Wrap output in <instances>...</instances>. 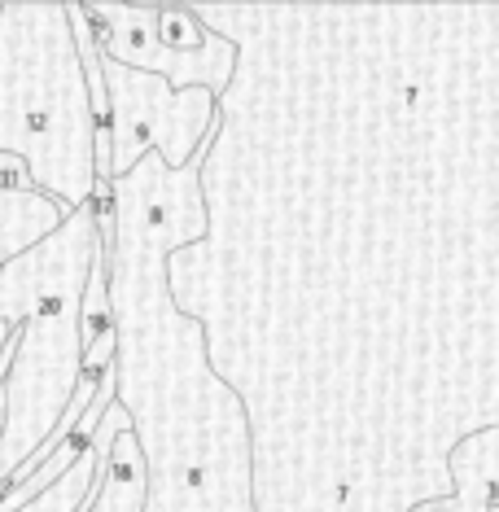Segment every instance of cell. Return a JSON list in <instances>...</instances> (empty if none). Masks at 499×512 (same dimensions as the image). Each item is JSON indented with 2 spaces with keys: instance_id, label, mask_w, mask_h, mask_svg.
Returning <instances> with one entry per match:
<instances>
[{
  "instance_id": "cell-9",
  "label": "cell",
  "mask_w": 499,
  "mask_h": 512,
  "mask_svg": "<svg viewBox=\"0 0 499 512\" xmlns=\"http://www.w3.org/2000/svg\"><path fill=\"white\" fill-rule=\"evenodd\" d=\"M18 337V329H9V324H0V355H5V346Z\"/></svg>"
},
{
  "instance_id": "cell-4",
  "label": "cell",
  "mask_w": 499,
  "mask_h": 512,
  "mask_svg": "<svg viewBox=\"0 0 499 512\" xmlns=\"http://www.w3.org/2000/svg\"><path fill=\"white\" fill-rule=\"evenodd\" d=\"M110 101V180L127 176L145 154H158L167 171H180L219 127L215 92L184 88L171 92L158 75L127 71L101 57Z\"/></svg>"
},
{
  "instance_id": "cell-6",
  "label": "cell",
  "mask_w": 499,
  "mask_h": 512,
  "mask_svg": "<svg viewBox=\"0 0 499 512\" xmlns=\"http://www.w3.org/2000/svg\"><path fill=\"white\" fill-rule=\"evenodd\" d=\"M495 460H499V425L473 429L447 451L451 495L438 504H421L425 512H495Z\"/></svg>"
},
{
  "instance_id": "cell-10",
  "label": "cell",
  "mask_w": 499,
  "mask_h": 512,
  "mask_svg": "<svg viewBox=\"0 0 499 512\" xmlns=\"http://www.w3.org/2000/svg\"><path fill=\"white\" fill-rule=\"evenodd\" d=\"M412 512H425V508H412Z\"/></svg>"
},
{
  "instance_id": "cell-3",
  "label": "cell",
  "mask_w": 499,
  "mask_h": 512,
  "mask_svg": "<svg viewBox=\"0 0 499 512\" xmlns=\"http://www.w3.org/2000/svg\"><path fill=\"white\" fill-rule=\"evenodd\" d=\"M0 154L66 215L97 189L92 106L66 5H0Z\"/></svg>"
},
{
  "instance_id": "cell-8",
  "label": "cell",
  "mask_w": 499,
  "mask_h": 512,
  "mask_svg": "<svg viewBox=\"0 0 499 512\" xmlns=\"http://www.w3.org/2000/svg\"><path fill=\"white\" fill-rule=\"evenodd\" d=\"M66 219L57 202L44 193H5L0 189V263H9L14 254L31 250Z\"/></svg>"
},
{
  "instance_id": "cell-1",
  "label": "cell",
  "mask_w": 499,
  "mask_h": 512,
  "mask_svg": "<svg viewBox=\"0 0 499 512\" xmlns=\"http://www.w3.org/2000/svg\"><path fill=\"white\" fill-rule=\"evenodd\" d=\"M215 136L180 171L145 154L110 180L114 403L145 460L141 512H254L246 407L206 364L202 324L167 294V259L206 237L202 162Z\"/></svg>"
},
{
  "instance_id": "cell-5",
  "label": "cell",
  "mask_w": 499,
  "mask_h": 512,
  "mask_svg": "<svg viewBox=\"0 0 499 512\" xmlns=\"http://www.w3.org/2000/svg\"><path fill=\"white\" fill-rule=\"evenodd\" d=\"M154 9L158 5L84 0V18H88L97 53L127 66V71L158 75L171 92L206 88V92H215V97H224V88L232 84V71H237V49H232V40L211 31V40H206L197 53H171L167 44L158 40Z\"/></svg>"
},
{
  "instance_id": "cell-7",
  "label": "cell",
  "mask_w": 499,
  "mask_h": 512,
  "mask_svg": "<svg viewBox=\"0 0 499 512\" xmlns=\"http://www.w3.org/2000/svg\"><path fill=\"white\" fill-rule=\"evenodd\" d=\"M141 508H145V460L141 447H136L132 425H127L114 434L110 451L97 464L84 512H141Z\"/></svg>"
},
{
  "instance_id": "cell-2",
  "label": "cell",
  "mask_w": 499,
  "mask_h": 512,
  "mask_svg": "<svg viewBox=\"0 0 499 512\" xmlns=\"http://www.w3.org/2000/svg\"><path fill=\"white\" fill-rule=\"evenodd\" d=\"M101 250L92 202L71 211L49 237L0 263V324L18 329L0 425V491L57 429L79 386V298Z\"/></svg>"
}]
</instances>
